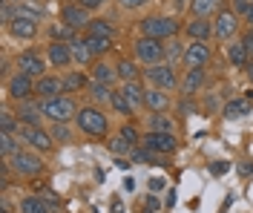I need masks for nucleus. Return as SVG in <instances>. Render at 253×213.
Returning a JSON list of instances; mask_svg holds the SVG:
<instances>
[{
    "mask_svg": "<svg viewBox=\"0 0 253 213\" xmlns=\"http://www.w3.org/2000/svg\"><path fill=\"white\" fill-rule=\"evenodd\" d=\"M75 121H78L81 132L89 135V138H107V132H110V121L98 107H81Z\"/></svg>",
    "mask_w": 253,
    "mask_h": 213,
    "instance_id": "obj_1",
    "label": "nucleus"
},
{
    "mask_svg": "<svg viewBox=\"0 0 253 213\" xmlns=\"http://www.w3.org/2000/svg\"><path fill=\"white\" fill-rule=\"evenodd\" d=\"M41 107H43V115H46L49 121H69V118L78 115V107H75V101L69 98V95L46 98V101H41Z\"/></svg>",
    "mask_w": 253,
    "mask_h": 213,
    "instance_id": "obj_2",
    "label": "nucleus"
},
{
    "mask_svg": "<svg viewBox=\"0 0 253 213\" xmlns=\"http://www.w3.org/2000/svg\"><path fill=\"white\" fill-rule=\"evenodd\" d=\"M6 162L12 164V170H15L17 176H38L41 170H43V162H41V153L38 150H17L12 159H6Z\"/></svg>",
    "mask_w": 253,
    "mask_h": 213,
    "instance_id": "obj_3",
    "label": "nucleus"
},
{
    "mask_svg": "<svg viewBox=\"0 0 253 213\" xmlns=\"http://www.w3.org/2000/svg\"><path fill=\"white\" fill-rule=\"evenodd\" d=\"M135 58H138L141 64H147V66L161 64V61L167 58V49H164V41H158V38H147V35H141V38L135 41Z\"/></svg>",
    "mask_w": 253,
    "mask_h": 213,
    "instance_id": "obj_4",
    "label": "nucleus"
},
{
    "mask_svg": "<svg viewBox=\"0 0 253 213\" xmlns=\"http://www.w3.org/2000/svg\"><path fill=\"white\" fill-rule=\"evenodd\" d=\"M17 135H20V141L26 144V147L38 150V153H49L52 150V132H46L43 127H35V124H20V130H17Z\"/></svg>",
    "mask_w": 253,
    "mask_h": 213,
    "instance_id": "obj_5",
    "label": "nucleus"
},
{
    "mask_svg": "<svg viewBox=\"0 0 253 213\" xmlns=\"http://www.w3.org/2000/svg\"><path fill=\"white\" fill-rule=\"evenodd\" d=\"M141 35H147V38H158V41H164V38H173L175 32H178V23H175L173 17H144L141 23Z\"/></svg>",
    "mask_w": 253,
    "mask_h": 213,
    "instance_id": "obj_6",
    "label": "nucleus"
},
{
    "mask_svg": "<svg viewBox=\"0 0 253 213\" xmlns=\"http://www.w3.org/2000/svg\"><path fill=\"white\" fill-rule=\"evenodd\" d=\"M144 78L158 86V89H175V72H173V64H153L144 69Z\"/></svg>",
    "mask_w": 253,
    "mask_h": 213,
    "instance_id": "obj_7",
    "label": "nucleus"
},
{
    "mask_svg": "<svg viewBox=\"0 0 253 213\" xmlns=\"http://www.w3.org/2000/svg\"><path fill=\"white\" fill-rule=\"evenodd\" d=\"M61 20L66 23V26H72L75 32H78V29H86V26L92 23V17H89V9H86V6H81V3H63Z\"/></svg>",
    "mask_w": 253,
    "mask_h": 213,
    "instance_id": "obj_8",
    "label": "nucleus"
},
{
    "mask_svg": "<svg viewBox=\"0 0 253 213\" xmlns=\"http://www.w3.org/2000/svg\"><path fill=\"white\" fill-rule=\"evenodd\" d=\"M141 144H147L150 150H156L161 156H170V153H175V147H178V141L173 138V132H158V130L147 132L141 138Z\"/></svg>",
    "mask_w": 253,
    "mask_h": 213,
    "instance_id": "obj_9",
    "label": "nucleus"
},
{
    "mask_svg": "<svg viewBox=\"0 0 253 213\" xmlns=\"http://www.w3.org/2000/svg\"><path fill=\"white\" fill-rule=\"evenodd\" d=\"M43 69H46L43 55H38L35 49H26L17 55V72H26L32 78H43Z\"/></svg>",
    "mask_w": 253,
    "mask_h": 213,
    "instance_id": "obj_10",
    "label": "nucleus"
},
{
    "mask_svg": "<svg viewBox=\"0 0 253 213\" xmlns=\"http://www.w3.org/2000/svg\"><path fill=\"white\" fill-rule=\"evenodd\" d=\"M236 32H239V15L221 9L219 17H216V23H213V35H216L219 41H230Z\"/></svg>",
    "mask_w": 253,
    "mask_h": 213,
    "instance_id": "obj_11",
    "label": "nucleus"
},
{
    "mask_svg": "<svg viewBox=\"0 0 253 213\" xmlns=\"http://www.w3.org/2000/svg\"><path fill=\"white\" fill-rule=\"evenodd\" d=\"M210 61V46L207 41H193L187 49H184V66L187 69H202Z\"/></svg>",
    "mask_w": 253,
    "mask_h": 213,
    "instance_id": "obj_12",
    "label": "nucleus"
},
{
    "mask_svg": "<svg viewBox=\"0 0 253 213\" xmlns=\"http://www.w3.org/2000/svg\"><path fill=\"white\" fill-rule=\"evenodd\" d=\"M9 32L15 35V38H20V41H32L38 35V20L29 15H23V12H17L12 17V23H9Z\"/></svg>",
    "mask_w": 253,
    "mask_h": 213,
    "instance_id": "obj_13",
    "label": "nucleus"
},
{
    "mask_svg": "<svg viewBox=\"0 0 253 213\" xmlns=\"http://www.w3.org/2000/svg\"><path fill=\"white\" fill-rule=\"evenodd\" d=\"M35 92V84H32V75H26V72H17V75H12L9 78V98L15 101H26Z\"/></svg>",
    "mask_w": 253,
    "mask_h": 213,
    "instance_id": "obj_14",
    "label": "nucleus"
},
{
    "mask_svg": "<svg viewBox=\"0 0 253 213\" xmlns=\"http://www.w3.org/2000/svg\"><path fill=\"white\" fill-rule=\"evenodd\" d=\"M46 55H49V64L58 66V69H63V66H69L75 61V58H72V46H69L66 41H52Z\"/></svg>",
    "mask_w": 253,
    "mask_h": 213,
    "instance_id": "obj_15",
    "label": "nucleus"
},
{
    "mask_svg": "<svg viewBox=\"0 0 253 213\" xmlns=\"http://www.w3.org/2000/svg\"><path fill=\"white\" fill-rule=\"evenodd\" d=\"M17 118H20V124H35V127H41V121L46 118L43 115V107H41V101H20V107H17Z\"/></svg>",
    "mask_w": 253,
    "mask_h": 213,
    "instance_id": "obj_16",
    "label": "nucleus"
},
{
    "mask_svg": "<svg viewBox=\"0 0 253 213\" xmlns=\"http://www.w3.org/2000/svg\"><path fill=\"white\" fill-rule=\"evenodd\" d=\"M35 92L41 95V101L55 98V95H61V92H63V78L43 75V78H38V81H35Z\"/></svg>",
    "mask_w": 253,
    "mask_h": 213,
    "instance_id": "obj_17",
    "label": "nucleus"
},
{
    "mask_svg": "<svg viewBox=\"0 0 253 213\" xmlns=\"http://www.w3.org/2000/svg\"><path fill=\"white\" fill-rule=\"evenodd\" d=\"M205 81H207L205 66H202V69H187V75H184V81H181V92L190 98V95H196V92L205 86Z\"/></svg>",
    "mask_w": 253,
    "mask_h": 213,
    "instance_id": "obj_18",
    "label": "nucleus"
},
{
    "mask_svg": "<svg viewBox=\"0 0 253 213\" xmlns=\"http://www.w3.org/2000/svg\"><path fill=\"white\" fill-rule=\"evenodd\" d=\"M187 35L193 41H207V38L213 35V23H210L207 17H193L187 23Z\"/></svg>",
    "mask_w": 253,
    "mask_h": 213,
    "instance_id": "obj_19",
    "label": "nucleus"
},
{
    "mask_svg": "<svg viewBox=\"0 0 253 213\" xmlns=\"http://www.w3.org/2000/svg\"><path fill=\"white\" fill-rule=\"evenodd\" d=\"M121 92H124V98L129 101V107H132V110H138V107L144 104V95H147V89H144L138 81H124Z\"/></svg>",
    "mask_w": 253,
    "mask_h": 213,
    "instance_id": "obj_20",
    "label": "nucleus"
},
{
    "mask_svg": "<svg viewBox=\"0 0 253 213\" xmlns=\"http://www.w3.org/2000/svg\"><path fill=\"white\" fill-rule=\"evenodd\" d=\"M251 110H253L251 98H233V101L224 104L221 115H224V118H242V115H251Z\"/></svg>",
    "mask_w": 253,
    "mask_h": 213,
    "instance_id": "obj_21",
    "label": "nucleus"
},
{
    "mask_svg": "<svg viewBox=\"0 0 253 213\" xmlns=\"http://www.w3.org/2000/svg\"><path fill=\"white\" fill-rule=\"evenodd\" d=\"M144 104H147L153 113H164V110L170 107V98L164 95V89L153 86V89H147V95H144Z\"/></svg>",
    "mask_w": 253,
    "mask_h": 213,
    "instance_id": "obj_22",
    "label": "nucleus"
},
{
    "mask_svg": "<svg viewBox=\"0 0 253 213\" xmlns=\"http://www.w3.org/2000/svg\"><path fill=\"white\" fill-rule=\"evenodd\" d=\"M69 46H72V58H75V64H81V66H86L95 58L92 49H89V43H86V38H75Z\"/></svg>",
    "mask_w": 253,
    "mask_h": 213,
    "instance_id": "obj_23",
    "label": "nucleus"
},
{
    "mask_svg": "<svg viewBox=\"0 0 253 213\" xmlns=\"http://www.w3.org/2000/svg\"><path fill=\"white\" fill-rule=\"evenodd\" d=\"M49 205L52 202H46L43 196H26L20 199V213H52Z\"/></svg>",
    "mask_w": 253,
    "mask_h": 213,
    "instance_id": "obj_24",
    "label": "nucleus"
},
{
    "mask_svg": "<svg viewBox=\"0 0 253 213\" xmlns=\"http://www.w3.org/2000/svg\"><path fill=\"white\" fill-rule=\"evenodd\" d=\"M17 150H20V135L17 132H0V153H3V159H12Z\"/></svg>",
    "mask_w": 253,
    "mask_h": 213,
    "instance_id": "obj_25",
    "label": "nucleus"
},
{
    "mask_svg": "<svg viewBox=\"0 0 253 213\" xmlns=\"http://www.w3.org/2000/svg\"><path fill=\"white\" fill-rule=\"evenodd\" d=\"M190 9L196 17H210L213 12H221V0H193Z\"/></svg>",
    "mask_w": 253,
    "mask_h": 213,
    "instance_id": "obj_26",
    "label": "nucleus"
},
{
    "mask_svg": "<svg viewBox=\"0 0 253 213\" xmlns=\"http://www.w3.org/2000/svg\"><path fill=\"white\" fill-rule=\"evenodd\" d=\"M129 156H132V162H138V164H158V162H161V153L150 150L147 144H141V147H132V150H129Z\"/></svg>",
    "mask_w": 253,
    "mask_h": 213,
    "instance_id": "obj_27",
    "label": "nucleus"
},
{
    "mask_svg": "<svg viewBox=\"0 0 253 213\" xmlns=\"http://www.w3.org/2000/svg\"><path fill=\"white\" fill-rule=\"evenodd\" d=\"M118 78V69H112L110 64H104V61H98L92 66V81H101V84H112Z\"/></svg>",
    "mask_w": 253,
    "mask_h": 213,
    "instance_id": "obj_28",
    "label": "nucleus"
},
{
    "mask_svg": "<svg viewBox=\"0 0 253 213\" xmlns=\"http://www.w3.org/2000/svg\"><path fill=\"white\" fill-rule=\"evenodd\" d=\"M86 29H89L86 35H95V38H112L115 35V26H112L110 20H104V17H95Z\"/></svg>",
    "mask_w": 253,
    "mask_h": 213,
    "instance_id": "obj_29",
    "label": "nucleus"
},
{
    "mask_svg": "<svg viewBox=\"0 0 253 213\" xmlns=\"http://www.w3.org/2000/svg\"><path fill=\"white\" fill-rule=\"evenodd\" d=\"M227 58H230V64L233 66H248V49H245V43H230L227 46Z\"/></svg>",
    "mask_w": 253,
    "mask_h": 213,
    "instance_id": "obj_30",
    "label": "nucleus"
},
{
    "mask_svg": "<svg viewBox=\"0 0 253 213\" xmlns=\"http://www.w3.org/2000/svg\"><path fill=\"white\" fill-rule=\"evenodd\" d=\"M118 78H124V81H138V66H135V61H129V58H124V61H118Z\"/></svg>",
    "mask_w": 253,
    "mask_h": 213,
    "instance_id": "obj_31",
    "label": "nucleus"
},
{
    "mask_svg": "<svg viewBox=\"0 0 253 213\" xmlns=\"http://www.w3.org/2000/svg\"><path fill=\"white\" fill-rule=\"evenodd\" d=\"M84 86H89V81H86L81 72H69V75L63 78V92H78Z\"/></svg>",
    "mask_w": 253,
    "mask_h": 213,
    "instance_id": "obj_32",
    "label": "nucleus"
},
{
    "mask_svg": "<svg viewBox=\"0 0 253 213\" xmlns=\"http://www.w3.org/2000/svg\"><path fill=\"white\" fill-rule=\"evenodd\" d=\"M86 43H89L92 55H107V52L112 49V38H95V35H86Z\"/></svg>",
    "mask_w": 253,
    "mask_h": 213,
    "instance_id": "obj_33",
    "label": "nucleus"
},
{
    "mask_svg": "<svg viewBox=\"0 0 253 213\" xmlns=\"http://www.w3.org/2000/svg\"><path fill=\"white\" fill-rule=\"evenodd\" d=\"M110 104H112V110H115L118 115H132V113H135V110L129 107V101L124 98V92H121V89H118V92L112 89V98H110Z\"/></svg>",
    "mask_w": 253,
    "mask_h": 213,
    "instance_id": "obj_34",
    "label": "nucleus"
},
{
    "mask_svg": "<svg viewBox=\"0 0 253 213\" xmlns=\"http://www.w3.org/2000/svg\"><path fill=\"white\" fill-rule=\"evenodd\" d=\"M49 32H52V41H66V43H72V41H75V29H72V26H66L63 20H61V23H55Z\"/></svg>",
    "mask_w": 253,
    "mask_h": 213,
    "instance_id": "obj_35",
    "label": "nucleus"
},
{
    "mask_svg": "<svg viewBox=\"0 0 253 213\" xmlns=\"http://www.w3.org/2000/svg\"><path fill=\"white\" fill-rule=\"evenodd\" d=\"M86 89L92 92V98H95V101H107V104H110V98H112V89H110V84L89 81V86H86Z\"/></svg>",
    "mask_w": 253,
    "mask_h": 213,
    "instance_id": "obj_36",
    "label": "nucleus"
},
{
    "mask_svg": "<svg viewBox=\"0 0 253 213\" xmlns=\"http://www.w3.org/2000/svg\"><path fill=\"white\" fill-rule=\"evenodd\" d=\"M17 130H20V118L6 110V113L0 115V132H17Z\"/></svg>",
    "mask_w": 253,
    "mask_h": 213,
    "instance_id": "obj_37",
    "label": "nucleus"
},
{
    "mask_svg": "<svg viewBox=\"0 0 253 213\" xmlns=\"http://www.w3.org/2000/svg\"><path fill=\"white\" fill-rule=\"evenodd\" d=\"M150 130H158V132H173V124H170V118H164L161 113H153V115H150Z\"/></svg>",
    "mask_w": 253,
    "mask_h": 213,
    "instance_id": "obj_38",
    "label": "nucleus"
},
{
    "mask_svg": "<svg viewBox=\"0 0 253 213\" xmlns=\"http://www.w3.org/2000/svg\"><path fill=\"white\" fill-rule=\"evenodd\" d=\"M17 12L35 17V20H41V17H43V9H41L38 3H29V0H26V3H17Z\"/></svg>",
    "mask_w": 253,
    "mask_h": 213,
    "instance_id": "obj_39",
    "label": "nucleus"
},
{
    "mask_svg": "<svg viewBox=\"0 0 253 213\" xmlns=\"http://www.w3.org/2000/svg\"><path fill=\"white\" fill-rule=\"evenodd\" d=\"M118 135L124 138L126 144H129V147H138V130H135L132 124H124V127H121V132H118Z\"/></svg>",
    "mask_w": 253,
    "mask_h": 213,
    "instance_id": "obj_40",
    "label": "nucleus"
},
{
    "mask_svg": "<svg viewBox=\"0 0 253 213\" xmlns=\"http://www.w3.org/2000/svg\"><path fill=\"white\" fill-rule=\"evenodd\" d=\"M52 138H58V141H72V132H69V127L63 124V121H55V127H52Z\"/></svg>",
    "mask_w": 253,
    "mask_h": 213,
    "instance_id": "obj_41",
    "label": "nucleus"
},
{
    "mask_svg": "<svg viewBox=\"0 0 253 213\" xmlns=\"http://www.w3.org/2000/svg\"><path fill=\"white\" fill-rule=\"evenodd\" d=\"M164 49H167V61H184V52H181V43L178 41H170Z\"/></svg>",
    "mask_w": 253,
    "mask_h": 213,
    "instance_id": "obj_42",
    "label": "nucleus"
},
{
    "mask_svg": "<svg viewBox=\"0 0 253 213\" xmlns=\"http://www.w3.org/2000/svg\"><path fill=\"white\" fill-rule=\"evenodd\" d=\"M110 150H112V153H118V156H121V153H126V150H132V147L126 144V141L121 138V135H115V138L110 141Z\"/></svg>",
    "mask_w": 253,
    "mask_h": 213,
    "instance_id": "obj_43",
    "label": "nucleus"
},
{
    "mask_svg": "<svg viewBox=\"0 0 253 213\" xmlns=\"http://www.w3.org/2000/svg\"><path fill=\"white\" fill-rule=\"evenodd\" d=\"M35 190H38V196H43V199H46V202H52V205H58V202H61V199L55 196V193H52L49 187H43V184H38Z\"/></svg>",
    "mask_w": 253,
    "mask_h": 213,
    "instance_id": "obj_44",
    "label": "nucleus"
},
{
    "mask_svg": "<svg viewBox=\"0 0 253 213\" xmlns=\"http://www.w3.org/2000/svg\"><path fill=\"white\" fill-rule=\"evenodd\" d=\"M230 3H233V12L236 15H248V9L253 6L251 0H230Z\"/></svg>",
    "mask_w": 253,
    "mask_h": 213,
    "instance_id": "obj_45",
    "label": "nucleus"
},
{
    "mask_svg": "<svg viewBox=\"0 0 253 213\" xmlns=\"http://www.w3.org/2000/svg\"><path fill=\"white\" fill-rule=\"evenodd\" d=\"M156 211H158V199H156V193H150L147 202H144V213H156Z\"/></svg>",
    "mask_w": 253,
    "mask_h": 213,
    "instance_id": "obj_46",
    "label": "nucleus"
},
{
    "mask_svg": "<svg viewBox=\"0 0 253 213\" xmlns=\"http://www.w3.org/2000/svg\"><path fill=\"white\" fill-rule=\"evenodd\" d=\"M104 3H107V0H81V6H86L89 12H95V9H101Z\"/></svg>",
    "mask_w": 253,
    "mask_h": 213,
    "instance_id": "obj_47",
    "label": "nucleus"
},
{
    "mask_svg": "<svg viewBox=\"0 0 253 213\" xmlns=\"http://www.w3.org/2000/svg\"><path fill=\"white\" fill-rule=\"evenodd\" d=\"M224 170H227V162H216V164H210V173H213V176H221Z\"/></svg>",
    "mask_w": 253,
    "mask_h": 213,
    "instance_id": "obj_48",
    "label": "nucleus"
},
{
    "mask_svg": "<svg viewBox=\"0 0 253 213\" xmlns=\"http://www.w3.org/2000/svg\"><path fill=\"white\" fill-rule=\"evenodd\" d=\"M242 43H245V49H248V55L253 58V29H251L248 35H245V41H242Z\"/></svg>",
    "mask_w": 253,
    "mask_h": 213,
    "instance_id": "obj_49",
    "label": "nucleus"
},
{
    "mask_svg": "<svg viewBox=\"0 0 253 213\" xmlns=\"http://www.w3.org/2000/svg\"><path fill=\"white\" fill-rule=\"evenodd\" d=\"M164 190V181L161 179H150V193H161Z\"/></svg>",
    "mask_w": 253,
    "mask_h": 213,
    "instance_id": "obj_50",
    "label": "nucleus"
},
{
    "mask_svg": "<svg viewBox=\"0 0 253 213\" xmlns=\"http://www.w3.org/2000/svg\"><path fill=\"white\" fill-rule=\"evenodd\" d=\"M144 3H150V0H121V6H126V9H138Z\"/></svg>",
    "mask_w": 253,
    "mask_h": 213,
    "instance_id": "obj_51",
    "label": "nucleus"
},
{
    "mask_svg": "<svg viewBox=\"0 0 253 213\" xmlns=\"http://www.w3.org/2000/svg\"><path fill=\"white\" fill-rule=\"evenodd\" d=\"M245 20H248V23H251V26H253V6H251V9H248V15H245Z\"/></svg>",
    "mask_w": 253,
    "mask_h": 213,
    "instance_id": "obj_52",
    "label": "nucleus"
},
{
    "mask_svg": "<svg viewBox=\"0 0 253 213\" xmlns=\"http://www.w3.org/2000/svg\"><path fill=\"white\" fill-rule=\"evenodd\" d=\"M248 78H251V84H253V61L248 64Z\"/></svg>",
    "mask_w": 253,
    "mask_h": 213,
    "instance_id": "obj_53",
    "label": "nucleus"
},
{
    "mask_svg": "<svg viewBox=\"0 0 253 213\" xmlns=\"http://www.w3.org/2000/svg\"><path fill=\"white\" fill-rule=\"evenodd\" d=\"M184 3H187V0H175V6H178V9H181V6H184Z\"/></svg>",
    "mask_w": 253,
    "mask_h": 213,
    "instance_id": "obj_54",
    "label": "nucleus"
},
{
    "mask_svg": "<svg viewBox=\"0 0 253 213\" xmlns=\"http://www.w3.org/2000/svg\"><path fill=\"white\" fill-rule=\"evenodd\" d=\"M63 3H81V0H63Z\"/></svg>",
    "mask_w": 253,
    "mask_h": 213,
    "instance_id": "obj_55",
    "label": "nucleus"
},
{
    "mask_svg": "<svg viewBox=\"0 0 253 213\" xmlns=\"http://www.w3.org/2000/svg\"><path fill=\"white\" fill-rule=\"evenodd\" d=\"M3 213H9V208H3Z\"/></svg>",
    "mask_w": 253,
    "mask_h": 213,
    "instance_id": "obj_56",
    "label": "nucleus"
},
{
    "mask_svg": "<svg viewBox=\"0 0 253 213\" xmlns=\"http://www.w3.org/2000/svg\"><path fill=\"white\" fill-rule=\"evenodd\" d=\"M251 3H253V0H251Z\"/></svg>",
    "mask_w": 253,
    "mask_h": 213,
    "instance_id": "obj_57",
    "label": "nucleus"
}]
</instances>
